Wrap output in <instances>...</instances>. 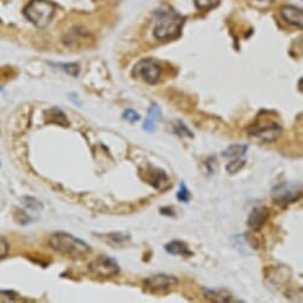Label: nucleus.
Masks as SVG:
<instances>
[{"instance_id": "1", "label": "nucleus", "mask_w": 303, "mask_h": 303, "mask_svg": "<svg viewBox=\"0 0 303 303\" xmlns=\"http://www.w3.org/2000/svg\"><path fill=\"white\" fill-rule=\"evenodd\" d=\"M50 248L57 253L72 259H80L92 251L91 246L80 238L66 232H55L49 238Z\"/></svg>"}, {"instance_id": "2", "label": "nucleus", "mask_w": 303, "mask_h": 303, "mask_svg": "<svg viewBox=\"0 0 303 303\" xmlns=\"http://www.w3.org/2000/svg\"><path fill=\"white\" fill-rule=\"evenodd\" d=\"M157 21L153 27V36L159 41H169L178 37L183 26L184 18L173 8L157 11Z\"/></svg>"}, {"instance_id": "3", "label": "nucleus", "mask_w": 303, "mask_h": 303, "mask_svg": "<svg viewBox=\"0 0 303 303\" xmlns=\"http://www.w3.org/2000/svg\"><path fill=\"white\" fill-rule=\"evenodd\" d=\"M56 6L49 0H31L24 8L25 18L37 29H46L51 23Z\"/></svg>"}, {"instance_id": "4", "label": "nucleus", "mask_w": 303, "mask_h": 303, "mask_svg": "<svg viewBox=\"0 0 303 303\" xmlns=\"http://www.w3.org/2000/svg\"><path fill=\"white\" fill-rule=\"evenodd\" d=\"M162 68L159 63L153 58H143L134 64L132 75L138 77L149 85H155L161 76Z\"/></svg>"}, {"instance_id": "5", "label": "nucleus", "mask_w": 303, "mask_h": 303, "mask_svg": "<svg viewBox=\"0 0 303 303\" xmlns=\"http://www.w3.org/2000/svg\"><path fill=\"white\" fill-rule=\"evenodd\" d=\"M302 189L300 184L296 183H280L272 189L271 195L274 201L279 204L293 203L301 198Z\"/></svg>"}, {"instance_id": "6", "label": "nucleus", "mask_w": 303, "mask_h": 303, "mask_svg": "<svg viewBox=\"0 0 303 303\" xmlns=\"http://www.w3.org/2000/svg\"><path fill=\"white\" fill-rule=\"evenodd\" d=\"M89 270L95 276H100L102 278L117 276L120 271V266L116 259L108 256H99L93 262L89 263Z\"/></svg>"}, {"instance_id": "7", "label": "nucleus", "mask_w": 303, "mask_h": 303, "mask_svg": "<svg viewBox=\"0 0 303 303\" xmlns=\"http://www.w3.org/2000/svg\"><path fill=\"white\" fill-rule=\"evenodd\" d=\"M282 132V127L278 123L272 122V120H262L258 124L252 125L249 128V133L252 137L262 139L263 142H274L278 138Z\"/></svg>"}, {"instance_id": "8", "label": "nucleus", "mask_w": 303, "mask_h": 303, "mask_svg": "<svg viewBox=\"0 0 303 303\" xmlns=\"http://www.w3.org/2000/svg\"><path fill=\"white\" fill-rule=\"evenodd\" d=\"M178 284L177 277L167 274H157L144 279L145 288L151 291H164Z\"/></svg>"}, {"instance_id": "9", "label": "nucleus", "mask_w": 303, "mask_h": 303, "mask_svg": "<svg viewBox=\"0 0 303 303\" xmlns=\"http://www.w3.org/2000/svg\"><path fill=\"white\" fill-rule=\"evenodd\" d=\"M280 16L289 24L302 29L303 26V11L294 5H284L280 8Z\"/></svg>"}, {"instance_id": "10", "label": "nucleus", "mask_w": 303, "mask_h": 303, "mask_svg": "<svg viewBox=\"0 0 303 303\" xmlns=\"http://www.w3.org/2000/svg\"><path fill=\"white\" fill-rule=\"evenodd\" d=\"M269 218V209L264 206L254 207L252 208L248 218V225L253 231H258L264 226Z\"/></svg>"}, {"instance_id": "11", "label": "nucleus", "mask_w": 303, "mask_h": 303, "mask_svg": "<svg viewBox=\"0 0 303 303\" xmlns=\"http://www.w3.org/2000/svg\"><path fill=\"white\" fill-rule=\"evenodd\" d=\"M162 118V112L159 106L157 103H152L148 109V116L145 118L144 125H143V130L147 132H152L155 131L156 125Z\"/></svg>"}, {"instance_id": "12", "label": "nucleus", "mask_w": 303, "mask_h": 303, "mask_svg": "<svg viewBox=\"0 0 303 303\" xmlns=\"http://www.w3.org/2000/svg\"><path fill=\"white\" fill-rule=\"evenodd\" d=\"M164 250L167 253L171 256H182V257H190L193 256V252L190 251L188 245L184 241L181 240H171L164 246Z\"/></svg>"}, {"instance_id": "13", "label": "nucleus", "mask_w": 303, "mask_h": 303, "mask_svg": "<svg viewBox=\"0 0 303 303\" xmlns=\"http://www.w3.org/2000/svg\"><path fill=\"white\" fill-rule=\"evenodd\" d=\"M98 237L102 238V240L105 243L109 244L112 246H116V248H120V246L126 245V243L130 241V235L125 233H120V232H112V233H106V234H98Z\"/></svg>"}, {"instance_id": "14", "label": "nucleus", "mask_w": 303, "mask_h": 303, "mask_svg": "<svg viewBox=\"0 0 303 303\" xmlns=\"http://www.w3.org/2000/svg\"><path fill=\"white\" fill-rule=\"evenodd\" d=\"M46 118L48 123H54V124L62 125L64 127L69 126V120L67 119L66 114L63 113L62 109L57 108V107H52L50 109H48L46 112Z\"/></svg>"}, {"instance_id": "15", "label": "nucleus", "mask_w": 303, "mask_h": 303, "mask_svg": "<svg viewBox=\"0 0 303 303\" xmlns=\"http://www.w3.org/2000/svg\"><path fill=\"white\" fill-rule=\"evenodd\" d=\"M203 294L206 299L214 302H232L235 301L233 296L226 290H214V289H203Z\"/></svg>"}, {"instance_id": "16", "label": "nucleus", "mask_w": 303, "mask_h": 303, "mask_svg": "<svg viewBox=\"0 0 303 303\" xmlns=\"http://www.w3.org/2000/svg\"><path fill=\"white\" fill-rule=\"evenodd\" d=\"M249 145L246 144H232L223 151V156L226 158H240L246 155Z\"/></svg>"}, {"instance_id": "17", "label": "nucleus", "mask_w": 303, "mask_h": 303, "mask_svg": "<svg viewBox=\"0 0 303 303\" xmlns=\"http://www.w3.org/2000/svg\"><path fill=\"white\" fill-rule=\"evenodd\" d=\"M245 164H246V159H244L243 157H240V158H233V161L229 162V163L226 165V170H227V173L233 175V174L239 173V171L245 167Z\"/></svg>"}, {"instance_id": "18", "label": "nucleus", "mask_w": 303, "mask_h": 303, "mask_svg": "<svg viewBox=\"0 0 303 303\" xmlns=\"http://www.w3.org/2000/svg\"><path fill=\"white\" fill-rule=\"evenodd\" d=\"M22 202H23L27 208L36 210V212L43 208L41 202H39L38 200H36V199L32 198V196H22Z\"/></svg>"}, {"instance_id": "19", "label": "nucleus", "mask_w": 303, "mask_h": 303, "mask_svg": "<svg viewBox=\"0 0 303 303\" xmlns=\"http://www.w3.org/2000/svg\"><path fill=\"white\" fill-rule=\"evenodd\" d=\"M176 198H177L181 202H184V203H188V202L190 201L192 195H190L189 189H188L184 182H181V183H179V188L177 194H176Z\"/></svg>"}, {"instance_id": "20", "label": "nucleus", "mask_w": 303, "mask_h": 303, "mask_svg": "<svg viewBox=\"0 0 303 303\" xmlns=\"http://www.w3.org/2000/svg\"><path fill=\"white\" fill-rule=\"evenodd\" d=\"M174 130H175V133L178 134V136H181V137L186 136V137H189V138H193V132L187 127L186 125L183 124V123L181 122V120H177V122L175 123V125H174Z\"/></svg>"}, {"instance_id": "21", "label": "nucleus", "mask_w": 303, "mask_h": 303, "mask_svg": "<svg viewBox=\"0 0 303 303\" xmlns=\"http://www.w3.org/2000/svg\"><path fill=\"white\" fill-rule=\"evenodd\" d=\"M58 66L61 67V69H63L64 72L68 73L69 75L72 76L76 77L80 73V69H78V64L76 63H60Z\"/></svg>"}, {"instance_id": "22", "label": "nucleus", "mask_w": 303, "mask_h": 303, "mask_svg": "<svg viewBox=\"0 0 303 303\" xmlns=\"http://www.w3.org/2000/svg\"><path fill=\"white\" fill-rule=\"evenodd\" d=\"M196 7L200 10H209L218 4V0H194Z\"/></svg>"}, {"instance_id": "23", "label": "nucleus", "mask_w": 303, "mask_h": 303, "mask_svg": "<svg viewBox=\"0 0 303 303\" xmlns=\"http://www.w3.org/2000/svg\"><path fill=\"white\" fill-rule=\"evenodd\" d=\"M123 118L130 123H137L140 119V116L138 114V112H136L134 109L127 108L125 109L124 113H123Z\"/></svg>"}, {"instance_id": "24", "label": "nucleus", "mask_w": 303, "mask_h": 303, "mask_svg": "<svg viewBox=\"0 0 303 303\" xmlns=\"http://www.w3.org/2000/svg\"><path fill=\"white\" fill-rule=\"evenodd\" d=\"M10 251V245L4 237H0V260L4 259Z\"/></svg>"}, {"instance_id": "25", "label": "nucleus", "mask_w": 303, "mask_h": 303, "mask_svg": "<svg viewBox=\"0 0 303 303\" xmlns=\"http://www.w3.org/2000/svg\"><path fill=\"white\" fill-rule=\"evenodd\" d=\"M159 213L163 215H167V217H175V212L171 207H163V208L159 209Z\"/></svg>"}, {"instance_id": "26", "label": "nucleus", "mask_w": 303, "mask_h": 303, "mask_svg": "<svg viewBox=\"0 0 303 303\" xmlns=\"http://www.w3.org/2000/svg\"><path fill=\"white\" fill-rule=\"evenodd\" d=\"M0 164H1V163H0Z\"/></svg>"}]
</instances>
